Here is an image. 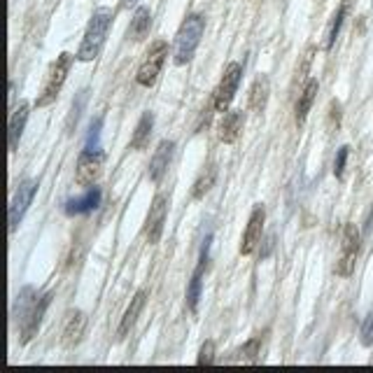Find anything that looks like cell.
<instances>
[{
	"label": "cell",
	"mask_w": 373,
	"mask_h": 373,
	"mask_svg": "<svg viewBox=\"0 0 373 373\" xmlns=\"http://www.w3.org/2000/svg\"><path fill=\"white\" fill-rule=\"evenodd\" d=\"M112 26V10L107 7H100V10L93 12L87 33H84V40L78 49V61L82 63H89L93 61L100 52H103V45H105V38H107V31Z\"/></svg>",
	"instance_id": "1"
},
{
	"label": "cell",
	"mask_w": 373,
	"mask_h": 373,
	"mask_svg": "<svg viewBox=\"0 0 373 373\" xmlns=\"http://www.w3.org/2000/svg\"><path fill=\"white\" fill-rule=\"evenodd\" d=\"M203 31H206V16L203 14H189L182 21V26L175 36V52H173L177 65L189 63L194 58V54H196V49L201 45Z\"/></svg>",
	"instance_id": "2"
},
{
	"label": "cell",
	"mask_w": 373,
	"mask_h": 373,
	"mask_svg": "<svg viewBox=\"0 0 373 373\" xmlns=\"http://www.w3.org/2000/svg\"><path fill=\"white\" fill-rule=\"evenodd\" d=\"M75 58H78V56L63 52V54L56 56V61H54L52 65H49L47 80H45V84H42V89H40L38 98H36V105H38V107L52 105L54 100L58 98V93H61V89H63V84H65V80H68V73H70Z\"/></svg>",
	"instance_id": "3"
},
{
	"label": "cell",
	"mask_w": 373,
	"mask_h": 373,
	"mask_svg": "<svg viewBox=\"0 0 373 373\" xmlns=\"http://www.w3.org/2000/svg\"><path fill=\"white\" fill-rule=\"evenodd\" d=\"M359 245H362L359 228L354 224H345L341 236V252H338V259H336V275L350 278L354 273V264H357V257H359Z\"/></svg>",
	"instance_id": "4"
},
{
	"label": "cell",
	"mask_w": 373,
	"mask_h": 373,
	"mask_svg": "<svg viewBox=\"0 0 373 373\" xmlns=\"http://www.w3.org/2000/svg\"><path fill=\"white\" fill-rule=\"evenodd\" d=\"M241 80H243V65L238 61H231L222 73V80H219L217 89L213 93V105H215V112H226L228 105L233 103L236 93H238L241 87Z\"/></svg>",
	"instance_id": "5"
},
{
	"label": "cell",
	"mask_w": 373,
	"mask_h": 373,
	"mask_svg": "<svg viewBox=\"0 0 373 373\" xmlns=\"http://www.w3.org/2000/svg\"><path fill=\"white\" fill-rule=\"evenodd\" d=\"M168 58V42L166 40H157L154 45L149 47V52L145 56V61L140 63L138 73H135V82L140 87H154V82L159 80L161 70H164V63Z\"/></svg>",
	"instance_id": "6"
},
{
	"label": "cell",
	"mask_w": 373,
	"mask_h": 373,
	"mask_svg": "<svg viewBox=\"0 0 373 373\" xmlns=\"http://www.w3.org/2000/svg\"><path fill=\"white\" fill-rule=\"evenodd\" d=\"M105 168V152L84 147L82 154L78 157V168H75V182L80 186H91L98 182Z\"/></svg>",
	"instance_id": "7"
},
{
	"label": "cell",
	"mask_w": 373,
	"mask_h": 373,
	"mask_svg": "<svg viewBox=\"0 0 373 373\" xmlns=\"http://www.w3.org/2000/svg\"><path fill=\"white\" fill-rule=\"evenodd\" d=\"M38 180H23L19 186H16L14 196H12V203H10V213H7V219H10V233H14L16 228H19L23 215H26L28 206L33 203L38 194Z\"/></svg>",
	"instance_id": "8"
},
{
	"label": "cell",
	"mask_w": 373,
	"mask_h": 373,
	"mask_svg": "<svg viewBox=\"0 0 373 373\" xmlns=\"http://www.w3.org/2000/svg\"><path fill=\"white\" fill-rule=\"evenodd\" d=\"M210 243H213V233L206 236V241L201 245V254H199V264L194 268L191 280H189V287H186V308L191 312H196L199 308V301H201V292H203V270L208 266V259H210Z\"/></svg>",
	"instance_id": "9"
},
{
	"label": "cell",
	"mask_w": 373,
	"mask_h": 373,
	"mask_svg": "<svg viewBox=\"0 0 373 373\" xmlns=\"http://www.w3.org/2000/svg\"><path fill=\"white\" fill-rule=\"evenodd\" d=\"M166 215H168V199L166 194H157L154 201L149 206V213L145 219V238L149 245H157L161 241V233H164V224H166Z\"/></svg>",
	"instance_id": "10"
},
{
	"label": "cell",
	"mask_w": 373,
	"mask_h": 373,
	"mask_svg": "<svg viewBox=\"0 0 373 373\" xmlns=\"http://www.w3.org/2000/svg\"><path fill=\"white\" fill-rule=\"evenodd\" d=\"M264 222H266V208L261 206H254L252 215L248 219V226H245V233H243V243H241V254L250 257L254 252V248L261 243V233H264Z\"/></svg>",
	"instance_id": "11"
},
{
	"label": "cell",
	"mask_w": 373,
	"mask_h": 373,
	"mask_svg": "<svg viewBox=\"0 0 373 373\" xmlns=\"http://www.w3.org/2000/svg\"><path fill=\"white\" fill-rule=\"evenodd\" d=\"M28 115H31V105L26 100H21L19 105L12 107V115H10V126H7V147L14 154L19 149V140L23 135V129H26V122H28Z\"/></svg>",
	"instance_id": "12"
},
{
	"label": "cell",
	"mask_w": 373,
	"mask_h": 373,
	"mask_svg": "<svg viewBox=\"0 0 373 373\" xmlns=\"http://www.w3.org/2000/svg\"><path fill=\"white\" fill-rule=\"evenodd\" d=\"M100 201H103V191H100V186H89L82 196L65 201V215H70V217L89 215L100 206Z\"/></svg>",
	"instance_id": "13"
},
{
	"label": "cell",
	"mask_w": 373,
	"mask_h": 373,
	"mask_svg": "<svg viewBox=\"0 0 373 373\" xmlns=\"http://www.w3.org/2000/svg\"><path fill=\"white\" fill-rule=\"evenodd\" d=\"M49 301H52V292L42 294L40 299H38V303H36V308L31 310V315L19 325V334H21V343H23V345H26L33 336H38V329H40V325H42V315H45Z\"/></svg>",
	"instance_id": "14"
},
{
	"label": "cell",
	"mask_w": 373,
	"mask_h": 373,
	"mask_svg": "<svg viewBox=\"0 0 373 373\" xmlns=\"http://www.w3.org/2000/svg\"><path fill=\"white\" fill-rule=\"evenodd\" d=\"M173 149H175V142L173 140H161L154 154L149 159V180L152 182H161V177L166 175L168 166H171V159H173Z\"/></svg>",
	"instance_id": "15"
},
{
	"label": "cell",
	"mask_w": 373,
	"mask_h": 373,
	"mask_svg": "<svg viewBox=\"0 0 373 373\" xmlns=\"http://www.w3.org/2000/svg\"><path fill=\"white\" fill-rule=\"evenodd\" d=\"M145 301H147V290H138L133 294V299L129 303V308H126L124 317L120 322V327H117V341H124L126 336H129V332L133 329V325L138 322L142 308H145Z\"/></svg>",
	"instance_id": "16"
},
{
	"label": "cell",
	"mask_w": 373,
	"mask_h": 373,
	"mask_svg": "<svg viewBox=\"0 0 373 373\" xmlns=\"http://www.w3.org/2000/svg\"><path fill=\"white\" fill-rule=\"evenodd\" d=\"M243 126H245L243 110H226L222 117V124H219V140H222L224 145H233V142L241 138Z\"/></svg>",
	"instance_id": "17"
},
{
	"label": "cell",
	"mask_w": 373,
	"mask_h": 373,
	"mask_svg": "<svg viewBox=\"0 0 373 373\" xmlns=\"http://www.w3.org/2000/svg\"><path fill=\"white\" fill-rule=\"evenodd\" d=\"M84 329H87V315H84L82 310H70L68 312V317L63 322V345L68 347H73V345H78L82 341V336H84Z\"/></svg>",
	"instance_id": "18"
},
{
	"label": "cell",
	"mask_w": 373,
	"mask_h": 373,
	"mask_svg": "<svg viewBox=\"0 0 373 373\" xmlns=\"http://www.w3.org/2000/svg\"><path fill=\"white\" fill-rule=\"evenodd\" d=\"M152 28V12L147 5H138L133 12V19H131V26L126 31V38L133 40V42H140L147 38V33Z\"/></svg>",
	"instance_id": "19"
},
{
	"label": "cell",
	"mask_w": 373,
	"mask_h": 373,
	"mask_svg": "<svg viewBox=\"0 0 373 373\" xmlns=\"http://www.w3.org/2000/svg\"><path fill=\"white\" fill-rule=\"evenodd\" d=\"M317 89H320V84H317L315 78H310V80L306 82V87L301 89L299 100H296V107H294V112H296V124H299V126H301L303 122H306L310 107H312V103H315V98H317Z\"/></svg>",
	"instance_id": "20"
},
{
	"label": "cell",
	"mask_w": 373,
	"mask_h": 373,
	"mask_svg": "<svg viewBox=\"0 0 373 373\" xmlns=\"http://www.w3.org/2000/svg\"><path fill=\"white\" fill-rule=\"evenodd\" d=\"M38 292L33 290V287H23V290L16 294V299H14V306H12V317L19 322L26 320L31 315V310L36 308V303H38Z\"/></svg>",
	"instance_id": "21"
},
{
	"label": "cell",
	"mask_w": 373,
	"mask_h": 373,
	"mask_svg": "<svg viewBox=\"0 0 373 373\" xmlns=\"http://www.w3.org/2000/svg\"><path fill=\"white\" fill-rule=\"evenodd\" d=\"M152 129H154V115H152V112H142V117L138 120V126H135V131H133L131 149H135V152L147 149L149 138H152Z\"/></svg>",
	"instance_id": "22"
},
{
	"label": "cell",
	"mask_w": 373,
	"mask_h": 373,
	"mask_svg": "<svg viewBox=\"0 0 373 373\" xmlns=\"http://www.w3.org/2000/svg\"><path fill=\"white\" fill-rule=\"evenodd\" d=\"M266 100H268V80L266 78L254 80L250 89V110L252 112H264Z\"/></svg>",
	"instance_id": "23"
},
{
	"label": "cell",
	"mask_w": 373,
	"mask_h": 373,
	"mask_svg": "<svg viewBox=\"0 0 373 373\" xmlns=\"http://www.w3.org/2000/svg\"><path fill=\"white\" fill-rule=\"evenodd\" d=\"M215 180H217V168H215V166H208L206 171H203V173L199 175V180L194 182L191 196H194V199H203L210 189H213Z\"/></svg>",
	"instance_id": "24"
},
{
	"label": "cell",
	"mask_w": 373,
	"mask_h": 373,
	"mask_svg": "<svg viewBox=\"0 0 373 373\" xmlns=\"http://www.w3.org/2000/svg\"><path fill=\"white\" fill-rule=\"evenodd\" d=\"M345 12H347V3H343L341 7L336 10V14L332 16V23H329V31H327V42H325V49H332L336 45V38L341 33L343 26V19H345Z\"/></svg>",
	"instance_id": "25"
},
{
	"label": "cell",
	"mask_w": 373,
	"mask_h": 373,
	"mask_svg": "<svg viewBox=\"0 0 373 373\" xmlns=\"http://www.w3.org/2000/svg\"><path fill=\"white\" fill-rule=\"evenodd\" d=\"M241 354H243V359H245V362H257V359H259V354H261V336H259V334H257V336H252L250 341L243 345Z\"/></svg>",
	"instance_id": "26"
},
{
	"label": "cell",
	"mask_w": 373,
	"mask_h": 373,
	"mask_svg": "<svg viewBox=\"0 0 373 373\" xmlns=\"http://www.w3.org/2000/svg\"><path fill=\"white\" fill-rule=\"evenodd\" d=\"M347 157H350V147H347V145L338 147V152H336V161H334V175H336V180H343Z\"/></svg>",
	"instance_id": "27"
},
{
	"label": "cell",
	"mask_w": 373,
	"mask_h": 373,
	"mask_svg": "<svg viewBox=\"0 0 373 373\" xmlns=\"http://www.w3.org/2000/svg\"><path fill=\"white\" fill-rule=\"evenodd\" d=\"M359 341L364 347H371L373 345V310L369 312L367 317L362 322V329H359Z\"/></svg>",
	"instance_id": "28"
},
{
	"label": "cell",
	"mask_w": 373,
	"mask_h": 373,
	"mask_svg": "<svg viewBox=\"0 0 373 373\" xmlns=\"http://www.w3.org/2000/svg\"><path fill=\"white\" fill-rule=\"evenodd\" d=\"M199 364L201 367H210V364H215V341H206L201 345Z\"/></svg>",
	"instance_id": "29"
},
{
	"label": "cell",
	"mask_w": 373,
	"mask_h": 373,
	"mask_svg": "<svg viewBox=\"0 0 373 373\" xmlns=\"http://www.w3.org/2000/svg\"><path fill=\"white\" fill-rule=\"evenodd\" d=\"M100 129H103V120H98L96 122H91L89 126V135H87V147L89 149H96L98 147V135H100Z\"/></svg>",
	"instance_id": "30"
},
{
	"label": "cell",
	"mask_w": 373,
	"mask_h": 373,
	"mask_svg": "<svg viewBox=\"0 0 373 373\" xmlns=\"http://www.w3.org/2000/svg\"><path fill=\"white\" fill-rule=\"evenodd\" d=\"M135 3H138V0H122V10H129V7Z\"/></svg>",
	"instance_id": "31"
}]
</instances>
